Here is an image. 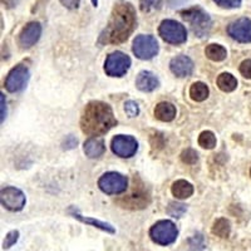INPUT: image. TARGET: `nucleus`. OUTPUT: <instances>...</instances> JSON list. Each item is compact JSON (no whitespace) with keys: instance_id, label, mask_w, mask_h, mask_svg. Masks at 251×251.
Returning a JSON list of instances; mask_svg holds the SVG:
<instances>
[{"instance_id":"7c9ffc66","label":"nucleus","mask_w":251,"mask_h":251,"mask_svg":"<svg viewBox=\"0 0 251 251\" xmlns=\"http://www.w3.org/2000/svg\"><path fill=\"white\" fill-rule=\"evenodd\" d=\"M214 1L223 8H239L241 5V0H214Z\"/></svg>"},{"instance_id":"4be33fe9","label":"nucleus","mask_w":251,"mask_h":251,"mask_svg":"<svg viewBox=\"0 0 251 251\" xmlns=\"http://www.w3.org/2000/svg\"><path fill=\"white\" fill-rule=\"evenodd\" d=\"M206 57L208 59L214 60V62H221L226 58L227 55V51L224 48L223 46H219V44H210V46L206 47Z\"/></svg>"},{"instance_id":"aec40b11","label":"nucleus","mask_w":251,"mask_h":251,"mask_svg":"<svg viewBox=\"0 0 251 251\" xmlns=\"http://www.w3.org/2000/svg\"><path fill=\"white\" fill-rule=\"evenodd\" d=\"M208 93H210L208 87L202 82L194 83L191 88H190V96L196 102H202V100H205L208 97Z\"/></svg>"},{"instance_id":"423d86ee","label":"nucleus","mask_w":251,"mask_h":251,"mask_svg":"<svg viewBox=\"0 0 251 251\" xmlns=\"http://www.w3.org/2000/svg\"><path fill=\"white\" fill-rule=\"evenodd\" d=\"M98 186L104 194L118 195L127 190L128 180H127V177L118 172H107L100 178Z\"/></svg>"},{"instance_id":"412c9836","label":"nucleus","mask_w":251,"mask_h":251,"mask_svg":"<svg viewBox=\"0 0 251 251\" xmlns=\"http://www.w3.org/2000/svg\"><path fill=\"white\" fill-rule=\"evenodd\" d=\"M217 86L223 92H232L234 89H236L237 80L230 73H223L217 78Z\"/></svg>"},{"instance_id":"9b49d317","label":"nucleus","mask_w":251,"mask_h":251,"mask_svg":"<svg viewBox=\"0 0 251 251\" xmlns=\"http://www.w3.org/2000/svg\"><path fill=\"white\" fill-rule=\"evenodd\" d=\"M138 149V143L136 138L132 136H125V134H118L112 140V151L117 156L128 158L133 156Z\"/></svg>"},{"instance_id":"c85d7f7f","label":"nucleus","mask_w":251,"mask_h":251,"mask_svg":"<svg viewBox=\"0 0 251 251\" xmlns=\"http://www.w3.org/2000/svg\"><path fill=\"white\" fill-rule=\"evenodd\" d=\"M19 239V231L18 230H13V231L8 232L4 239V243H3V249L4 250H8V249L12 248L13 245H15Z\"/></svg>"},{"instance_id":"f704fd0d","label":"nucleus","mask_w":251,"mask_h":251,"mask_svg":"<svg viewBox=\"0 0 251 251\" xmlns=\"http://www.w3.org/2000/svg\"><path fill=\"white\" fill-rule=\"evenodd\" d=\"M0 100H1V122H4V120L6 117V103L3 93L0 94Z\"/></svg>"},{"instance_id":"b1692460","label":"nucleus","mask_w":251,"mask_h":251,"mask_svg":"<svg viewBox=\"0 0 251 251\" xmlns=\"http://www.w3.org/2000/svg\"><path fill=\"white\" fill-rule=\"evenodd\" d=\"M199 145L206 150H211L216 146V136L211 131H203L199 136Z\"/></svg>"},{"instance_id":"473e14b6","label":"nucleus","mask_w":251,"mask_h":251,"mask_svg":"<svg viewBox=\"0 0 251 251\" xmlns=\"http://www.w3.org/2000/svg\"><path fill=\"white\" fill-rule=\"evenodd\" d=\"M63 149L64 150H72V149H75L78 145V140L75 137H73V136H68V137H66V140L63 141Z\"/></svg>"},{"instance_id":"bb28decb","label":"nucleus","mask_w":251,"mask_h":251,"mask_svg":"<svg viewBox=\"0 0 251 251\" xmlns=\"http://www.w3.org/2000/svg\"><path fill=\"white\" fill-rule=\"evenodd\" d=\"M161 0H140V8L143 13H150L154 9H160Z\"/></svg>"},{"instance_id":"a878e982","label":"nucleus","mask_w":251,"mask_h":251,"mask_svg":"<svg viewBox=\"0 0 251 251\" xmlns=\"http://www.w3.org/2000/svg\"><path fill=\"white\" fill-rule=\"evenodd\" d=\"M186 212V206L180 202H171L167 207V214L172 217H182Z\"/></svg>"},{"instance_id":"c9c22d12","label":"nucleus","mask_w":251,"mask_h":251,"mask_svg":"<svg viewBox=\"0 0 251 251\" xmlns=\"http://www.w3.org/2000/svg\"><path fill=\"white\" fill-rule=\"evenodd\" d=\"M92 4H93V6L96 8V6H98V0H91Z\"/></svg>"},{"instance_id":"0eeeda50","label":"nucleus","mask_w":251,"mask_h":251,"mask_svg":"<svg viewBox=\"0 0 251 251\" xmlns=\"http://www.w3.org/2000/svg\"><path fill=\"white\" fill-rule=\"evenodd\" d=\"M131 67V58L122 51H113L107 57L104 71L109 77H122Z\"/></svg>"},{"instance_id":"f3484780","label":"nucleus","mask_w":251,"mask_h":251,"mask_svg":"<svg viewBox=\"0 0 251 251\" xmlns=\"http://www.w3.org/2000/svg\"><path fill=\"white\" fill-rule=\"evenodd\" d=\"M106 151V146L103 140L98 137H91L84 142V153L89 158H97L100 157Z\"/></svg>"},{"instance_id":"6e6552de","label":"nucleus","mask_w":251,"mask_h":251,"mask_svg":"<svg viewBox=\"0 0 251 251\" xmlns=\"http://www.w3.org/2000/svg\"><path fill=\"white\" fill-rule=\"evenodd\" d=\"M132 50H133L134 55L140 59H151L158 53V43H157L156 38L152 35H138L133 40Z\"/></svg>"},{"instance_id":"a211bd4d","label":"nucleus","mask_w":251,"mask_h":251,"mask_svg":"<svg viewBox=\"0 0 251 251\" xmlns=\"http://www.w3.org/2000/svg\"><path fill=\"white\" fill-rule=\"evenodd\" d=\"M154 116L162 122H171L176 117V108L172 103L161 102L154 108Z\"/></svg>"},{"instance_id":"1a4fd4ad","label":"nucleus","mask_w":251,"mask_h":251,"mask_svg":"<svg viewBox=\"0 0 251 251\" xmlns=\"http://www.w3.org/2000/svg\"><path fill=\"white\" fill-rule=\"evenodd\" d=\"M29 77V69L28 67L24 66V64H18L17 67L9 72L8 77L5 79V88L6 91L10 92V93H15V92H19L26 86L28 83Z\"/></svg>"},{"instance_id":"6ab92c4d","label":"nucleus","mask_w":251,"mask_h":251,"mask_svg":"<svg viewBox=\"0 0 251 251\" xmlns=\"http://www.w3.org/2000/svg\"><path fill=\"white\" fill-rule=\"evenodd\" d=\"M171 191L172 195H174L176 199L185 200V199H188L190 196H192V194H194V186L185 180H177L176 182H174V185H172Z\"/></svg>"},{"instance_id":"ddd939ff","label":"nucleus","mask_w":251,"mask_h":251,"mask_svg":"<svg viewBox=\"0 0 251 251\" xmlns=\"http://www.w3.org/2000/svg\"><path fill=\"white\" fill-rule=\"evenodd\" d=\"M42 35V25L38 22H30L26 24L19 34V44L22 48H30L39 40Z\"/></svg>"},{"instance_id":"2f4dec72","label":"nucleus","mask_w":251,"mask_h":251,"mask_svg":"<svg viewBox=\"0 0 251 251\" xmlns=\"http://www.w3.org/2000/svg\"><path fill=\"white\" fill-rule=\"evenodd\" d=\"M240 73L248 79H251V59H246L240 66Z\"/></svg>"},{"instance_id":"cd10ccee","label":"nucleus","mask_w":251,"mask_h":251,"mask_svg":"<svg viewBox=\"0 0 251 251\" xmlns=\"http://www.w3.org/2000/svg\"><path fill=\"white\" fill-rule=\"evenodd\" d=\"M181 160L186 165H195L199 160V156H197L196 151H194L192 149H187L181 153Z\"/></svg>"},{"instance_id":"39448f33","label":"nucleus","mask_w":251,"mask_h":251,"mask_svg":"<svg viewBox=\"0 0 251 251\" xmlns=\"http://www.w3.org/2000/svg\"><path fill=\"white\" fill-rule=\"evenodd\" d=\"M158 31H160L161 38L170 44H182L187 39L186 28L176 20H163L158 28Z\"/></svg>"},{"instance_id":"20e7f679","label":"nucleus","mask_w":251,"mask_h":251,"mask_svg":"<svg viewBox=\"0 0 251 251\" xmlns=\"http://www.w3.org/2000/svg\"><path fill=\"white\" fill-rule=\"evenodd\" d=\"M150 236L153 243L167 246L176 241L177 236H178V230H177L176 225L170 220H161L152 226L150 230Z\"/></svg>"},{"instance_id":"4468645a","label":"nucleus","mask_w":251,"mask_h":251,"mask_svg":"<svg viewBox=\"0 0 251 251\" xmlns=\"http://www.w3.org/2000/svg\"><path fill=\"white\" fill-rule=\"evenodd\" d=\"M170 68L177 77H187L194 71V62L186 55H178L171 60Z\"/></svg>"},{"instance_id":"5701e85b","label":"nucleus","mask_w":251,"mask_h":251,"mask_svg":"<svg viewBox=\"0 0 251 251\" xmlns=\"http://www.w3.org/2000/svg\"><path fill=\"white\" fill-rule=\"evenodd\" d=\"M230 232H231V226H230L228 220L219 219L215 221L214 226H212V234L223 237V239H227L230 236Z\"/></svg>"},{"instance_id":"7ed1b4c3","label":"nucleus","mask_w":251,"mask_h":251,"mask_svg":"<svg viewBox=\"0 0 251 251\" xmlns=\"http://www.w3.org/2000/svg\"><path fill=\"white\" fill-rule=\"evenodd\" d=\"M183 20H186L190 25H191L192 31L199 38L207 37L211 29V18L203 9L199 8H190L182 10L180 13Z\"/></svg>"},{"instance_id":"c756f323","label":"nucleus","mask_w":251,"mask_h":251,"mask_svg":"<svg viewBox=\"0 0 251 251\" xmlns=\"http://www.w3.org/2000/svg\"><path fill=\"white\" fill-rule=\"evenodd\" d=\"M125 111L126 113L128 114V117H136L140 113V108H138V104L133 100H128V102L125 103Z\"/></svg>"},{"instance_id":"f257e3e1","label":"nucleus","mask_w":251,"mask_h":251,"mask_svg":"<svg viewBox=\"0 0 251 251\" xmlns=\"http://www.w3.org/2000/svg\"><path fill=\"white\" fill-rule=\"evenodd\" d=\"M136 10L132 4L121 1L114 5L106 29L100 35V44H121L136 28Z\"/></svg>"},{"instance_id":"72a5a7b5","label":"nucleus","mask_w":251,"mask_h":251,"mask_svg":"<svg viewBox=\"0 0 251 251\" xmlns=\"http://www.w3.org/2000/svg\"><path fill=\"white\" fill-rule=\"evenodd\" d=\"M59 1L68 9H77L80 3V0H59Z\"/></svg>"},{"instance_id":"9d476101","label":"nucleus","mask_w":251,"mask_h":251,"mask_svg":"<svg viewBox=\"0 0 251 251\" xmlns=\"http://www.w3.org/2000/svg\"><path fill=\"white\" fill-rule=\"evenodd\" d=\"M1 205L10 211H20L25 206V195L17 187H5L0 194Z\"/></svg>"},{"instance_id":"f03ea898","label":"nucleus","mask_w":251,"mask_h":251,"mask_svg":"<svg viewBox=\"0 0 251 251\" xmlns=\"http://www.w3.org/2000/svg\"><path fill=\"white\" fill-rule=\"evenodd\" d=\"M117 125L111 106L100 100L89 102L80 118L82 131L88 136H102Z\"/></svg>"},{"instance_id":"dca6fc26","label":"nucleus","mask_w":251,"mask_h":251,"mask_svg":"<svg viewBox=\"0 0 251 251\" xmlns=\"http://www.w3.org/2000/svg\"><path fill=\"white\" fill-rule=\"evenodd\" d=\"M136 86L142 92H152L160 86V80H158V78L152 72L143 71L137 75Z\"/></svg>"},{"instance_id":"e433bc0d","label":"nucleus","mask_w":251,"mask_h":251,"mask_svg":"<svg viewBox=\"0 0 251 251\" xmlns=\"http://www.w3.org/2000/svg\"><path fill=\"white\" fill-rule=\"evenodd\" d=\"M250 175H251V170H250Z\"/></svg>"},{"instance_id":"393cba45","label":"nucleus","mask_w":251,"mask_h":251,"mask_svg":"<svg viewBox=\"0 0 251 251\" xmlns=\"http://www.w3.org/2000/svg\"><path fill=\"white\" fill-rule=\"evenodd\" d=\"M188 246L191 251H202L206 248L205 239L201 234H195L194 236L188 239Z\"/></svg>"},{"instance_id":"f8f14e48","label":"nucleus","mask_w":251,"mask_h":251,"mask_svg":"<svg viewBox=\"0 0 251 251\" xmlns=\"http://www.w3.org/2000/svg\"><path fill=\"white\" fill-rule=\"evenodd\" d=\"M228 35L240 43L251 42V20L248 18H241L231 23L227 28Z\"/></svg>"},{"instance_id":"2eb2a0df","label":"nucleus","mask_w":251,"mask_h":251,"mask_svg":"<svg viewBox=\"0 0 251 251\" xmlns=\"http://www.w3.org/2000/svg\"><path fill=\"white\" fill-rule=\"evenodd\" d=\"M69 214L75 217V219H77L78 221H80V223L94 226V227L100 228V230H102V231L104 232H108V234H116V228H114L111 224L104 223V221H100V220H97V219H93V217L83 216V215H80L79 212H78L77 208L75 207L69 208Z\"/></svg>"}]
</instances>
